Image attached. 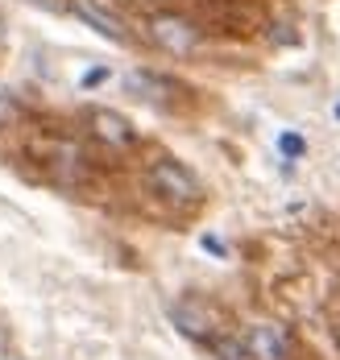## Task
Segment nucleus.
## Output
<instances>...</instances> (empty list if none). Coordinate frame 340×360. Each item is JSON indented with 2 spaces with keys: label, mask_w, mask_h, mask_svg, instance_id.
I'll list each match as a JSON object with an SVG mask.
<instances>
[{
  "label": "nucleus",
  "mask_w": 340,
  "mask_h": 360,
  "mask_svg": "<svg viewBox=\"0 0 340 360\" xmlns=\"http://www.w3.org/2000/svg\"><path fill=\"white\" fill-rule=\"evenodd\" d=\"M153 195H162L166 203H199L203 199V186L199 179L191 174L183 162H175V158H162V162H153L150 174H146Z\"/></svg>",
  "instance_id": "1"
},
{
  "label": "nucleus",
  "mask_w": 340,
  "mask_h": 360,
  "mask_svg": "<svg viewBox=\"0 0 340 360\" xmlns=\"http://www.w3.org/2000/svg\"><path fill=\"white\" fill-rule=\"evenodd\" d=\"M146 30H150L153 46H162L175 58H191L199 50V41H203V34L195 30V21H187L183 13H153L146 21Z\"/></svg>",
  "instance_id": "2"
},
{
  "label": "nucleus",
  "mask_w": 340,
  "mask_h": 360,
  "mask_svg": "<svg viewBox=\"0 0 340 360\" xmlns=\"http://www.w3.org/2000/svg\"><path fill=\"white\" fill-rule=\"evenodd\" d=\"M71 13H75L87 30H96L100 37H108V41H116V46H133V41H137L133 30L116 17L108 4H100V0H71Z\"/></svg>",
  "instance_id": "3"
},
{
  "label": "nucleus",
  "mask_w": 340,
  "mask_h": 360,
  "mask_svg": "<svg viewBox=\"0 0 340 360\" xmlns=\"http://www.w3.org/2000/svg\"><path fill=\"white\" fill-rule=\"evenodd\" d=\"M170 319H175V327H179L183 335L203 340V344H212V340H216V327H220V315H216L208 302H199V298L175 302V307H170Z\"/></svg>",
  "instance_id": "4"
},
{
  "label": "nucleus",
  "mask_w": 340,
  "mask_h": 360,
  "mask_svg": "<svg viewBox=\"0 0 340 360\" xmlns=\"http://www.w3.org/2000/svg\"><path fill=\"white\" fill-rule=\"evenodd\" d=\"M87 129H92V137L100 145H108V149H133L137 145V133H133V124L113 108H92L87 112Z\"/></svg>",
  "instance_id": "5"
},
{
  "label": "nucleus",
  "mask_w": 340,
  "mask_h": 360,
  "mask_svg": "<svg viewBox=\"0 0 340 360\" xmlns=\"http://www.w3.org/2000/svg\"><path fill=\"white\" fill-rule=\"evenodd\" d=\"M241 344H245L249 360H287L291 356V335L278 323H253Z\"/></svg>",
  "instance_id": "6"
},
{
  "label": "nucleus",
  "mask_w": 340,
  "mask_h": 360,
  "mask_svg": "<svg viewBox=\"0 0 340 360\" xmlns=\"http://www.w3.org/2000/svg\"><path fill=\"white\" fill-rule=\"evenodd\" d=\"M125 87H129L137 100H146V104H166V100L179 91L170 79H162V75H153V71H129L125 75Z\"/></svg>",
  "instance_id": "7"
},
{
  "label": "nucleus",
  "mask_w": 340,
  "mask_h": 360,
  "mask_svg": "<svg viewBox=\"0 0 340 360\" xmlns=\"http://www.w3.org/2000/svg\"><path fill=\"white\" fill-rule=\"evenodd\" d=\"M212 352H216V360H249L245 344H241V340H228V335L212 340Z\"/></svg>",
  "instance_id": "8"
},
{
  "label": "nucleus",
  "mask_w": 340,
  "mask_h": 360,
  "mask_svg": "<svg viewBox=\"0 0 340 360\" xmlns=\"http://www.w3.org/2000/svg\"><path fill=\"white\" fill-rule=\"evenodd\" d=\"M278 153H282V158H291V162H299L303 153H307V141H303L299 133H291V129H287V133H278Z\"/></svg>",
  "instance_id": "9"
},
{
  "label": "nucleus",
  "mask_w": 340,
  "mask_h": 360,
  "mask_svg": "<svg viewBox=\"0 0 340 360\" xmlns=\"http://www.w3.org/2000/svg\"><path fill=\"white\" fill-rule=\"evenodd\" d=\"M104 79H108V67H92V71H87V75H83V79H79V87L87 91V87H100Z\"/></svg>",
  "instance_id": "10"
},
{
  "label": "nucleus",
  "mask_w": 340,
  "mask_h": 360,
  "mask_svg": "<svg viewBox=\"0 0 340 360\" xmlns=\"http://www.w3.org/2000/svg\"><path fill=\"white\" fill-rule=\"evenodd\" d=\"M199 245H203V249H208V252H216V257H228L225 240H216V236H203V240H199Z\"/></svg>",
  "instance_id": "11"
},
{
  "label": "nucleus",
  "mask_w": 340,
  "mask_h": 360,
  "mask_svg": "<svg viewBox=\"0 0 340 360\" xmlns=\"http://www.w3.org/2000/svg\"><path fill=\"white\" fill-rule=\"evenodd\" d=\"M332 112H336V120H340V100H336V108H332Z\"/></svg>",
  "instance_id": "12"
}]
</instances>
